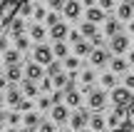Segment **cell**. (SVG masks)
Wrapping results in <instances>:
<instances>
[{
	"label": "cell",
	"instance_id": "680465c9",
	"mask_svg": "<svg viewBox=\"0 0 134 132\" xmlns=\"http://www.w3.org/2000/svg\"><path fill=\"white\" fill-rule=\"evenodd\" d=\"M129 62H132V65H134V52H129Z\"/></svg>",
	"mask_w": 134,
	"mask_h": 132
},
{
	"label": "cell",
	"instance_id": "484cf974",
	"mask_svg": "<svg viewBox=\"0 0 134 132\" xmlns=\"http://www.w3.org/2000/svg\"><path fill=\"white\" fill-rule=\"evenodd\" d=\"M52 52H55V57H67V45H65V40H55V47H52Z\"/></svg>",
	"mask_w": 134,
	"mask_h": 132
},
{
	"label": "cell",
	"instance_id": "2e32d148",
	"mask_svg": "<svg viewBox=\"0 0 134 132\" xmlns=\"http://www.w3.org/2000/svg\"><path fill=\"white\" fill-rule=\"evenodd\" d=\"M122 117H127V110L114 105V112L107 117V125H109V127H119V120H122Z\"/></svg>",
	"mask_w": 134,
	"mask_h": 132
},
{
	"label": "cell",
	"instance_id": "74e56055",
	"mask_svg": "<svg viewBox=\"0 0 134 132\" xmlns=\"http://www.w3.org/2000/svg\"><path fill=\"white\" fill-rule=\"evenodd\" d=\"M37 130L40 132H55V120H52V122H45V120H42V122L37 125Z\"/></svg>",
	"mask_w": 134,
	"mask_h": 132
},
{
	"label": "cell",
	"instance_id": "ac0fdd59",
	"mask_svg": "<svg viewBox=\"0 0 134 132\" xmlns=\"http://www.w3.org/2000/svg\"><path fill=\"white\" fill-rule=\"evenodd\" d=\"M23 97H25V95H23V90H18V87H8L5 102H8V105H15V107H18V102H20Z\"/></svg>",
	"mask_w": 134,
	"mask_h": 132
},
{
	"label": "cell",
	"instance_id": "8fae6325",
	"mask_svg": "<svg viewBox=\"0 0 134 132\" xmlns=\"http://www.w3.org/2000/svg\"><path fill=\"white\" fill-rule=\"evenodd\" d=\"M5 77H8V82H20V80H23V67H20V62L8 65V70H5Z\"/></svg>",
	"mask_w": 134,
	"mask_h": 132
},
{
	"label": "cell",
	"instance_id": "5b68a950",
	"mask_svg": "<svg viewBox=\"0 0 134 132\" xmlns=\"http://www.w3.org/2000/svg\"><path fill=\"white\" fill-rule=\"evenodd\" d=\"M127 47H129V38L122 35V33H117L114 38H112V43H109V50H112V52H117V55L127 52Z\"/></svg>",
	"mask_w": 134,
	"mask_h": 132
},
{
	"label": "cell",
	"instance_id": "f6af8a7d",
	"mask_svg": "<svg viewBox=\"0 0 134 132\" xmlns=\"http://www.w3.org/2000/svg\"><path fill=\"white\" fill-rule=\"evenodd\" d=\"M47 5L52 10H62V5H65V0H47Z\"/></svg>",
	"mask_w": 134,
	"mask_h": 132
},
{
	"label": "cell",
	"instance_id": "7a4b0ae2",
	"mask_svg": "<svg viewBox=\"0 0 134 132\" xmlns=\"http://www.w3.org/2000/svg\"><path fill=\"white\" fill-rule=\"evenodd\" d=\"M134 100V95H132V90L127 87H112V102L117 105V107H129V102Z\"/></svg>",
	"mask_w": 134,
	"mask_h": 132
},
{
	"label": "cell",
	"instance_id": "44dd1931",
	"mask_svg": "<svg viewBox=\"0 0 134 132\" xmlns=\"http://www.w3.org/2000/svg\"><path fill=\"white\" fill-rule=\"evenodd\" d=\"M109 65H112V72H117V75L127 72V67H129V62H127V60H122L119 55H117V57H112V60H109Z\"/></svg>",
	"mask_w": 134,
	"mask_h": 132
},
{
	"label": "cell",
	"instance_id": "ab89813d",
	"mask_svg": "<svg viewBox=\"0 0 134 132\" xmlns=\"http://www.w3.org/2000/svg\"><path fill=\"white\" fill-rule=\"evenodd\" d=\"M45 23H47L50 28H52L55 23H60V15H57V13H47V15H45Z\"/></svg>",
	"mask_w": 134,
	"mask_h": 132
},
{
	"label": "cell",
	"instance_id": "7bdbcfd3",
	"mask_svg": "<svg viewBox=\"0 0 134 132\" xmlns=\"http://www.w3.org/2000/svg\"><path fill=\"white\" fill-rule=\"evenodd\" d=\"M82 38H85V35H82V30H70V40H72V43H80Z\"/></svg>",
	"mask_w": 134,
	"mask_h": 132
},
{
	"label": "cell",
	"instance_id": "681fc988",
	"mask_svg": "<svg viewBox=\"0 0 134 132\" xmlns=\"http://www.w3.org/2000/svg\"><path fill=\"white\" fill-rule=\"evenodd\" d=\"M124 85L129 90H134V75H127V77H124Z\"/></svg>",
	"mask_w": 134,
	"mask_h": 132
},
{
	"label": "cell",
	"instance_id": "836d02e7",
	"mask_svg": "<svg viewBox=\"0 0 134 132\" xmlns=\"http://www.w3.org/2000/svg\"><path fill=\"white\" fill-rule=\"evenodd\" d=\"M57 72H62V65H60V62H55V60H52V62L47 65V75H50V77H55Z\"/></svg>",
	"mask_w": 134,
	"mask_h": 132
},
{
	"label": "cell",
	"instance_id": "9a60e30c",
	"mask_svg": "<svg viewBox=\"0 0 134 132\" xmlns=\"http://www.w3.org/2000/svg\"><path fill=\"white\" fill-rule=\"evenodd\" d=\"M25 72H27V80H40L42 77V65L37 62V60H35V62H27V67H25Z\"/></svg>",
	"mask_w": 134,
	"mask_h": 132
},
{
	"label": "cell",
	"instance_id": "91938a15",
	"mask_svg": "<svg viewBox=\"0 0 134 132\" xmlns=\"http://www.w3.org/2000/svg\"><path fill=\"white\" fill-rule=\"evenodd\" d=\"M8 132H20V130H18V127H10V130H8Z\"/></svg>",
	"mask_w": 134,
	"mask_h": 132
},
{
	"label": "cell",
	"instance_id": "816d5d0a",
	"mask_svg": "<svg viewBox=\"0 0 134 132\" xmlns=\"http://www.w3.org/2000/svg\"><path fill=\"white\" fill-rule=\"evenodd\" d=\"M112 132H134L129 125H124V127H112Z\"/></svg>",
	"mask_w": 134,
	"mask_h": 132
},
{
	"label": "cell",
	"instance_id": "11a10c76",
	"mask_svg": "<svg viewBox=\"0 0 134 132\" xmlns=\"http://www.w3.org/2000/svg\"><path fill=\"white\" fill-rule=\"evenodd\" d=\"M5 117H8V115H5L3 110H0V122H5Z\"/></svg>",
	"mask_w": 134,
	"mask_h": 132
},
{
	"label": "cell",
	"instance_id": "f907efd6",
	"mask_svg": "<svg viewBox=\"0 0 134 132\" xmlns=\"http://www.w3.org/2000/svg\"><path fill=\"white\" fill-rule=\"evenodd\" d=\"M3 50H8V38L0 35V52H3Z\"/></svg>",
	"mask_w": 134,
	"mask_h": 132
},
{
	"label": "cell",
	"instance_id": "e0dca14e",
	"mask_svg": "<svg viewBox=\"0 0 134 132\" xmlns=\"http://www.w3.org/2000/svg\"><path fill=\"white\" fill-rule=\"evenodd\" d=\"M122 30V25H119V18H107V23H104V35H109V38H114L117 33Z\"/></svg>",
	"mask_w": 134,
	"mask_h": 132
},
{
	"label": "cell",
	"instance_id": "4fadbf2b",
	"mask_svg": "<svg viewBox=\"0 0 134 132\" xmlns=\"http://www.w3.org/2000/svg\"><path fill=\"white\" fill-rule=\"evenodd\" d=\"M50 35H52L55 40H65L67 35H70V30H67V23H62V20H60V23H55L52 28H50Z\"/></svg>",
	"mask_w": 134,
	"mask_h": 132
},
{
	"label": "cell",
	"instance_id": "f546056e",
	"mask_svg": "<svg viewBox=\"0 0 134 132\" xmlns=\"http://www.w3.org/2000/svg\"><path fill=\"white\" fill-rule=\"evenodd\" d=\"M20 62V50H8L5 52V65H15Z\"/></svg>",
	"mask_w": 134,
	"mask_h": 132
},
{
	"label": "cell",
	"instance_id": "6f0895ef",
	"mask_svg": "<svg viewBox=\"0 0 134 132\" xmlns=\"http://www.w3.org/2000/svg\"><path fill=\"white\" fill-rule=\"evenodd\" d=\"M129 33H134V20H132V23H129Z\"/></svg>",
	"mask_w": 134,
	"mask_h": 132
},
{
	"label": "cell",
	"instance_id": "94428289",
	"mask_svg": "<svg viewBox=\"0 0 134 132\" xmlns=\"http://www.w3.org/2000/svg\"><path fill=\"white\" fill-rule=\"evenodd\" d=\"M60 132H75V130H67V127H65V130H60Z\"/></svg>",
	"mask_w": 134,
	"mask_h": 132
},
{
	"label": "cell",
	"instance_id": "ee69618b",
	"mask_svg": "<svg viewBox=\"0 0 134 132\" xmlns=\"http://www.w3.org/2000/svg\"><path fill=\"white\" fill-rule=\"evenodd\" d=\"M30 107H32V105H30V97H27V100H20V102H18V110H20V112H27Z\"/></svg>",
	"mask_w": 134,
	"mask_h": 132
},
{
	"label": "cell",
	"instance_id": "603a6c76",
	"mask_svg": "<svg viewBox=\"0 0 134 132\" xmlns=\"http://www.w3.org/2000/svg\"><path fill=\"white\" fill-rule=\"evenodd\" d=\"M90 52H92V45L90 43H85V40L75 43V55H77V57H90Z\"/></svg>",
	"mask_w": 134,
	"mask_h": 132
},
{
	"label": "cell",
	"instance_id": "7402d4cb",
	"mask_svg": "<svg viewBox=\"0 0 134 132\" xmlns=\"http://www.w3.org/2000/svg\"><path fill=\"white\" fill-rule=\"evenodd\" d=\"M23 122H25V127H27V130H35L40 122H42V117H40L37 112H30V110H27V115L23 117Z\"/></svg>",
	"mask_w": 134,
	"mask_h": 132
},
{
	"label": "cell",
	"instance_id": "4dcf8cb0",
	"mask_svg": "<svg viewBox=\"0 0 134 132\" xmlns=\"http://www.w3.org/2000/svg\"><path fill=\"white\" fill-rule=\"evenodd\" d=\"M94 77H97V75L92 72V70H82V72H80V80H82V85H92V82H94Z\"/></svg>",
	"mask_w": 134,
	"mask_h": 132
},
{
	"label": "cell",
	"instance_id": "bcb514c9",
	"mask_svg": "<svg viewBox=\"0 0 134 132\" xmlns=\"http://www.w3.org/2000/svg\"><path fill=\"white\" fill-rule=\"evenodd\" d=\"M99 8L102 10H112L114 8V0H99Z\"/></svg>",
	"mask_w": 134,
	"mask_h": 132
},
{
	"label": "cell",
	"instance_id": "4316f807",
	"mask_svg": "<svg viewBox=\"0 0 134 132\" xmlns=\"http://www.w3.org/2000/svg\"><path fill=\"white\" fill-rule=\"evenodd\" d=\"M67 82H70V77H67L65 72H57V75L52 77V87H60V90H65V87H67Z\"/></svg>",
	"mask_w": 134,
	"mask_h": 132
},
{
	"label": "cell",
	"instance_id": "ffe728a7",
	"mask_svg": "<svg viewBox=\"0 0 134 132\" xmlns=\"http://www.w3.org/2000/svg\"><path fill=\"white\" fill-rule=\"evenodd\" d=\"M45 35H47V30H45V25L35 23L32 28H30V38H32L35 43H42V40H45Z\"/></svg>",
	"mask_w": 134,
	"mask_h": 132
},
{
	"label": "cell",
	"instance_id": "f35d334b",
	"mask_svg": "<svg viewBox=\"0 0 134 132\" xmlns=\"http://www.w3.org/2000/svg\"><path fill=\"white\" fill-rule=\"evenodd\" d=\"M37 107L40 110H50V107H52V97H40L37 100Z\"/></svg>",
	"mask_w": 134,
	"mask_h": 132
},
{
	"label": "cell",
	"instance_id": "52a82bcc",
	"mask_svg": "<svg viewBox=\"0 0 134 132\" xmlns=\"http://www.w3.org/2000/svg\"><path fill=\"white\" fill-rule=\"evenodd\" d=\"M90 62L94 65V67H102V65L109 62V52H107V50H102V47H94V50L90 52Z\"/></svg>",
	"mask_w": 134,
	"mask_h": 132
},
{
	"label": "cell",
	"instance_id": "db71d44e",
	"mask_svg": "<svg viewBox=\"0 0 134 132\" xmlns=\"http://www.w3.org/2000/svg\"><path fill=\"white\" fill-rule=\"evenodd\" d=\"M82 3H85L87 8H90V5H94V0H82Z\"/></svg>",
	"mask_w": 134,
	"mask_h": 132
},
{
	"label": "cell",
	"instance_id": "cb8c5ba5",
	"mask_svg": "<svg viewBox=\"0 0 134 132\" xmlns=\"http://www.w3.org/2000/svg\"><path fill=\"white\" fill-rule=\"evenodd\" d=\"M23 95L25 97H35L37 95V85H35V80H23Z\"/></svg>",
	"mask_w": 134,
	"mask_h": 132
},
{
	"label": "cell",
	"instance_id": "3957f363",
	"mask_svg": "<svg viewBox=\"0 0 134 132\" xmlns=\"http://www.w3.org/2000/svg\"><path fill=\"white\" fill-rule=\"evenodd\" d=\"M87 105H90L92 110H102L107 105V92H102V90H90V92H87Z\"/></svg>",
	"mask_w": 134,
	"mask_h": 132
},
{
	"label": "cell",
	"instance_id": "9c48e42d",
	"mask_svg": "<svg viewBox=\"0 0 134 132\" xmlns=\"http://www.w3.org/2000/svg\"><path fill=\"white\" fill-rule=\"evenodd\" d=\"M70 122H72V130H82L87 122H90V112H87V110H77V112L70 117Z\"/></svg>",
	"mask_w": 134,
	"mask_h": 132
},
{
	"label": "cell",
	"instance_id": "5bb4252c",
	"mask_svg": "<svg viewBox=\"0 0 134 132\" xmlns=\"http://www.w3.org/2000/svg\"><path fill=\"white\" fill-rule=\"evenodd\" d=\"M132 15H134V3L124 0V3L117 8V18H119V20H132Z\"/></svg>",
	"mask_w": 134,
	"mask_h": 132
},
{
	"label": "cell",
	"instance_id": "1f68e13d",
	"mask_svg": "<svg viewBox=\"0 0 134 132\" xmlns=\"http://www.w3.org/2000/svg\"><path fill=\"white\" fill-rule=\"evenodd\" d=\"M15 47L23 52V50H27V47H30V40L25 38V35H18V38H15Z\"/></svg>",
	"mask_w": 134,
	"mask_h": 132
},
{
	"label": "cell",
	"instance_id": "d6986e66",
	"mask_svg": "<svg viewBox=\"0 0 134 132\" xmlns=\"http://www.w3.org/2000/svg\"><path fill=\"white\" fill-rule=\"evenodd\" d=\"M90 127L94 130V132H102V130L107 127V120L99 115V110H97V115H90Z\"/></svg>",
	"mask_w": 134,
	"mask_h": 132
},
{
	"label": "cell",
	"instance_id": "6125c7cd",
	"mask_svg": "<svg viewBox=\"0 0 134 132\" xmlns=\"http://www.w3.org/2000/svg\"><path fill=\"white\" fill-rule=\"evenodd\" d=\"M25 132H32V130H25Z\"/></svg>",
	"mask_w": 134,
	"mask_h": 132
},
{
	"label": "cell",
	"instance_id": "f1b7e54d",
	"mask_svg": "<svg viewBox=\"0 0 134 132\" xmlns=\"http://www.w3.org/2000/svg\"><path fill=\"white\" fill-rule=\"evenodd\" d=\"M102 85H104V87H117V75L114 72H104V75H102Z\"/></svg>",
	"mask_w": 134,
	"mask_h": 132
},
{
	"label": "cell",
	"instance_id": "6da1fadb",
	"mask_svg": "<svg viewBox=\"0 0 134 132\" xmlns=\"http://www.w3.org/2000/svg\"><path fill=\"white\" fill-rule=\"evenodd\" d=\"M25 0H0V33H3L5 28H10V23H13V18L20 13V5H23Z\"/></svg>",
	"mask_w": 134,
	"mask_h": 132
},
{
	"label": "cell",
	"instance_id": "d6a6232c",
	"mask_svg": "<svg viewBox=\"0 0 134 132\" xmlns=\"http://www.w3.org/2000/svg\"><path fill=\"white\" fill-rule=\"evenodd\" d=\"M65 67L67 70H77V67H80V57H77V55L70 57V55H67V57H65Z\"/></svg>",
	"mask_w": 134,
	"mask_h": 132
},
{
	"label": "cell",
	"instance_id": "83f0119b",
	"mask_svg": "<svg viewBox=\"0 0 134 132\" xmlns=\"http://www.w3.org/2000/svg\"><path fill=\"white\" fill-rule=\"evenodd\" d=\"M80 30H82V35H85V38H90V40H92V38L97 35V28H94V23H90V20H87V23L82 25Z\"/></svg>",
	"mask_w": 134,
	"mask_h": 132
},
{
	"label": "cell",
	"instance_id": "7c38bea8",
	"mask_svg": "<svg viewBox=\"0 0 134 132\" xmlns=\"http://www.w3.org/2000/svg\"><path fill=\"white\" fill-rule=\"evenodd\" d=\"M87 20L90 23H102V20H107V13L102 8H97V5H90L87 8Z\"/></svg>",
	"mask_w": 134,
	"mask_h": 132
},
{
	"label": "cell",
	"instance_id": "7dc6e473",
	"mask_svg": "<svg viewBox=\"0 0 134 132\" xmlns=\"http://www.w3.org/2000/svg\"><path fill=\"white\" fill-rule=\"evenodd\" d=\"M92 45H94V47H102V45H104V38H102V35L97 33L94 38H92Z\"/></svg>",
	"mask_w": 134,
	"mask_h": 132
},
{
	"label": "cell",
	"instance_id": "277c9868",
	"mask_svg": "<svg viewBox=\"0 0 134 132\" xmlns=\"http://www.w3.org/2000/svg\"><path fill=\"white\" fill-rule=\"evenodd\" d=\"M35 60H37L40 65H50V62L55 60L52 47H47V45H42V43H40L37 47H35Z\"/></svg>",
	"mask_w": 134,
	"mask_h": 132
},
{
	"label": "cell",
	"instance_id": "9f6ffc18",
	"mask_svg": "<svg viewBox=\"0 0 134 132\" xmlns=\"http://www.w3.org/2000/svg\"><path fill=\"white\" fill-rule=\"evenodd\" d=\"M3 102H5V92L0 90V105H3Z\"/></svg>",
	"mask_w": 134,
	"mask_h": 132
},
{
	"label": "cell",
	"instance_id": "c3c4849f",
	"mask_svg": "<svg viewBox=\"0 0 134 132\" xmlns=\"http://www.w3.org/2000/svg\"><path fill=\"white\" fill-rule=\"evenodd\" d=\"M42 90H45V92L52 90V77H50V75H47V77H42Z\"/></svg>",
	"mask_w": 134,
	"mask_h": 132
},
{
	"label": "cell",
	"instance_id": "ba28073f",
	"mask_svg": "<svg viewBox=\"0 0 134 132\" xmlns=\"http://www.w3.org/2000/svg\"><path fill=\"white\" fill-rule=\"evenodd\" d=\"M80 13H82V5L77 3V0H65V5H62V15L65 18L75 20V18H80Z\"/></svg>",
	"mask_w": 134,
	"mask_h": 132
},
{
	"label": "cell",
	"instance_id": "b9f144b4",
	"mask_svg": "<svg viewBox=\"0 0 134 132\" xmlns=\"http://www.w3.org/2000/svg\"><path fill=\"white\" fill-rule=\"evenodd\" d=\"M20 120H23V117H20V112H8V122L13 125V127H15V125H20Z\"/></svg>",
	"mask_w": 134,
	"mask_h": 132
},
{
	"label": "cell",
	"instance_id": "f5cc1de1",
	"mask_svg": "<svg viewBox=\"0 0 134 132\" xmlns=\"http://www.w3.org/2000/svg\"><path fill=\"white\" fill-rule=\"evenodd\" d=\"M5 87H8V77L3 75V77H0V90H5Z\"/></svg>",
	"mask_w": 134,
	"mask_h": 132
},
{
	"label": "cell",
	"instance_id": "d4e9b609",
	"mask_svg": "<svg viewBox=\"0 0 134 132\" xmlns=\"http://www.w3.org/2000/svg\"><path fill=\"white\" fill-rule=\"evenodd\" d=\"M23 30H25V20L23 18H13V23H10V35L18 38V35H23Z\"/></svg>",
	"mask_w": 134,
	"mask_h": 132
},
{
	"label": "cell",
	"instance_id": "e575fe53",
	"mask_svg": "<svg viewBox=\"0 0 134 132\" xmlns=\"http://www.w3.org/2000/svg\"><path fill=\"white\" fill-rule=\"evenodd\" d=\"M127 125L134 130V100L129 102V107H127Z\"/></svg>",
	"mask_w": 134,
	"mask_h": 132
},
{
	"label": "cell",
	"instance_id": "d590c367",
	"mask_svg": "<svg viewBox=\"0 0 134 132\" xmlns=\"http://www.w3.org/2000/svg\"><path fill=\"white\" fill-rule=\"evenodd\" d=\"M32 3H30V0H25L23 5H20V15H25V18H27V15H32Z\"/></svg>",
	"mask_w": 134,
	"mask_h": 132
},
{
	"label": "cell",
	"instance_id": "be15d7a7",
	"mask_svg": "<svg viewBox=\"0 0 134 132\" xmlns=\"http://www.w3.org/2000/svg\"><path fill=\"white\" fill-rule=\"evenodd\" d=\"M92 132H94V130H92Z\"/></svg>",
	"mask_w": 134,
	"mask_h": 132
},
{
	"label": "cell",
	"instance_id": "30bf717a",
	"mask_svg": "<svg viewBox=\"0 0 134 132\" xmlns=\"http://www.w3.org/2000/svg\"><path fill=\"white\" fill-rule=\"evenodd\" d=\"M52 120H55V122H60V125L70 120V112H67V105H62V102L52 105Z\"/></svg>",
	"mask_w": 134,
	"mask_h": 132
},
{
	"label": "cell",
	"instance_id": "8992f818",
	"mask_svg": "<svg viewBox=\"0 0 134 132\" xmlns=\"http://www.w3.org/2000/svg\"><path fill=\"white\" fill-rule=\"evenodd\" d=\"M65 100H67V105L70 107H80V102H82V95L75 90V82H67V87H65Z\"/></svg>",
	"mask_w": 134,
	"mask_h": 132
},
{
	"label": "cell",
	"instance_id": "8d00e7d4",
	"mask_svg": "<svg viewBox=\"0 0 134 132\" xmlns=\"http://www.w3.org/2000/svg\"><path fill=\"white\" fill-rule=\"evenodd\" d=\"M45 15H47V10H45V8H42V5H37V8H35V10H32V18H35V20H37V23H40V20H45Z\"/></svg>",
	"mask_w": 134,
	"mask_h": 132
},
{
	"label": "cell",
	"instance_id": "60d3db41",
	"mask_svg": "<svg viewBox=\"0 0 134 132\" xmlns=\"http://www.w3.org/2000/svg\"><path fill=\"white\" fill-rule=\"evenodd\" d=\"M50 97H52V105H57V102H62V97H65V90H55V92L52 95H50Z\"/></svg>",
	"mask_w": 134,
	"mask_h": 132
}]
</instances>
